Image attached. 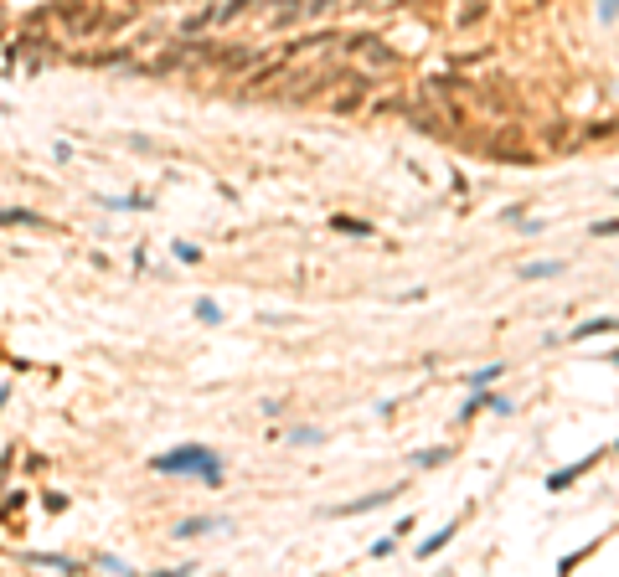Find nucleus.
<instances>
[{
	"label": "nucleus",
	"instance_id": "f257e3e1",
	"mask_svg": "<svg viewBox=\"0 0 619 577\" xmlns=\"http://www.w3.org/2000/svg\"><path fill=\"white\" fill-rule=\"evenodd\" d=\"M150 469L155 474H186V479H202V484H222V459L207 443H181L170 454H155Z\"/></svg>",
	"mask_w": 619,
	"mask_h": 577
},
{
	"label": "nucleus",
	"instance_id": "f03ea898",
	"mask_svg": "<svg viewBox=\"0 0 619 577\" xmlns=\"http://www.w3.org/2000/svg\"><path fill=\"white\" fill-rule=\"evenodd\" d=\"M408 490V484H392V490H377V495H362V500H351V505H336V510H330V516H336V521H346V516H367V510H377V505H387V500H397V495H403Z\"/></svg>",
	"mask_w": 619,
	"mask_h": 577
},
{
	"label": "nucleus",
	"instance_id": "7ed1b4c3",
	"mask_svg": "<svg viewBox=\"0 0 619 577\" xmlns=\"http://www.w3.org/2000/svg\"><path fill=\"white\" fill-rule=\"evenodd\" d=\"M212 531H227L222 521H212V516H191V521H181V526H175V536H212Z\"/></svg>",
	"mask_w": 619,
	"mask_h": 577
},
{
	"label": "nucleus",
	"instance_id": "20e7f679",
	"mask_svg": "<svg viewBox=\"0 0 619 577\" xmlns=\"http://www.w3.org/2000/svg\"><path fill=\"white\" fill-rule=\"evenodd\" d=\"M593 464H599V454H588L583 464H573V469H563V474H552V479H547V490H568V484H573V479H578V474H588V469H593Z\"/></svg>",
	"mask_w": 619,
	"mask_h": 577
},
{
	"label": "nucleus",
	"instance_id": "39448f33",
	"mask_svg": "<svg viewBox=\"0 0 619 577\" xmlns=\"http://www.w3.org/2000/svg\"><path fill=\"white\" fill-rule=\"evenodd\" d=\"M552 274H563L558 258H537V263H521L516 269V279H552Z\"/></svg>",
	"mask_w": 619,
	"mask_h": 577
},
{
	"label": "nucleus",
	"instance_id": "423d86ee",
	"mask_svg": "<svg viewBox=\"0 0 619 577\" xmlns=\"http://www.w3.org/2000/svg\"><path fill=\"white\" fill-rule=\"evenodd\" d=\"M330 227H336V232H351V237H372V232H377V227L362 222V217H330Z\"/></svg>",
	"mask_w": 619,
	"mask_h": 577
},
{
	"label": "nucleus",
	"instance_id": "0eeeda50",
	"mask_svg": "<svg viewBox=\"0 0 619 577\" xmlns=\"http://www.w3.org/2000/svg\"><path fill=\"white\" fill-rule=\"evenodd\" d=\"M449 536H454V526H444V531H439V536H429L424 546H418V557H434L439 546H449Z\"/></svg>",
	"mask_w": 619,
	"mask_h": 577
},
{
	"label": "nucleus",
	"instance_id": "6e6552de",
	"mask_svg": "<svg viewBox=\"0 0 619 577\" xmlns=\"http://www.w3.org/2000/svg\"><path fill=\"white\" fill-rule=\"evenodd\" d=\"M196 320H207V325H222V309H217L212 299H196Z\"/></svg>",
	"mask_w": 619,
	"mask_h": 577
},
{
	"label": "nucleus",
	"instance_id": "1a4fd4ad",
	"mask_svg": "<svg viewBox=\"0 0 619 577\" xmlns=\"http://www.w3.org/2000/svg\"><path fill=\"white\" fill-rule=\"evenodd\" d=\"M449 459V449H424V454H418L413 464H424V469H434V464H444Z\"/></svg>",
	"mask_w": 619,
	"mask_h": 577
},
{
	"label": "nucleus",
	"instance_id": "9d476101",
	"mask_svg": "<svg viewBox=\"0 0 619 577\" xmlns=\"http://www.w3.org/2000/svg\"><path fill=\"white\" fill-rule=\"evenodd\" d=\"M325 438V428H295L290 433V443H320Z\"/></svg>",
	"mask_w": 619,
	"mask_h": 577
},
{
	"label": "nucleus",
	"instance_id": "9b49d317",
	"mask_svg": "<svg viewBox=\"0 0 619 577\" xmlns=\"http://www.w3.org/2000/svg\"><path fill=\"white\" fill-rule=\"evenodd\" d=\"M501 371H506V366H485V371H475V382H470V387H491Z\"/></svg>",
	"mask_w": 619,
	"mask_h": 577
},
{
	"label": "nucleus",
	"instance_id": "f8f14e48",
	"mask_svg": "<svg viewBox=\"0 0 619 577\" xmlns=\"http://www.w3.org/2000/svg\"><path fill=\"white\" fill-rule=\"evenodd\" d=\"M392 546H397V536H377L372 541V557H392Z\"/></svg>",
	"mask_w": 619,
	"mask_h": 577
},
{
	"label": "nucleus",
	"instance_id": "ddd939ff",
	"mask_svg": "<svg viewBox=\"0 0 619 577\" xmlns=\"http://www.w3.org/2000/svg\"><path fill=\"white\" fill-rule=\"evenodd\" d=\"M599 21H619V0H599Z\"/></svg>",
	"mask_w": 619,
	"mask_h": 577
},
{
	"label": "nucleus",
	"instance_id": "4468645a",
	"mask_svg": "<svg viewBox=\"0 0 619 577\" xmlns=\"http://www.w3.org/2000/svg\"><path fill=\"white\" fill-rule=\"evenodd\" d=\"M593 232H599V237H619V222H599Z\"/></svg>",
	"mask_w": 619,
	"mask_h": 577
},
{
	"label": "nucleus",
	"instance_id": "2eb2a0df",
	"mask_svg": "<svg viewBox=\"0 0 619 577\" xmlns=\"http://www.w3.org/2000/svg\"><path fill=\"white\" fill-rule=\"evenodd\" d=\"M614 366H619V350H614Z\"/></svg>",
	"mask_w": 619,
	"mask_h": 577
},
{
	"label": "nucleus",
	"instance_id": "dca6fc26",
	"mask_svg": "<svg viewBox=\"0 0 619 577\" xmlns=\"http://www.w3.org/2000/svg\"><path fill=\"white\" fill-rule=\"evenodd\" d=\"M614 449H619V438H614Z\"/></svg>",
	"mask_w": 619,
	"mask_h": 577
}]
</instances>
